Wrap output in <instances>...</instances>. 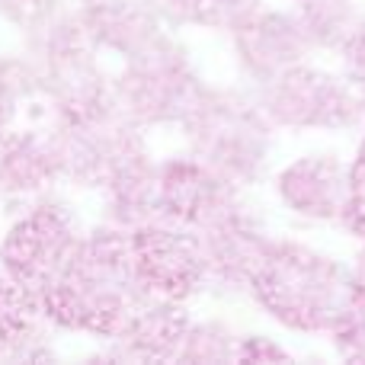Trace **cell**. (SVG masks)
<instances>
[{
    "instance_id": "obj_1",
    "label": "cell",
    "mask_w": 365,
    "mask_h": 365,
    "mask_svg": "<svg viewBox=\"0 0 365 365\" xmlns=\"http://www.w3.org/2000/svg\"><path fill=\"white\" fill-rule=\"evenodd\" d=\"M38 298L51 321L113 340L148 298L135 276L128 231L113 225L77 240L68 263L42 285Z\"/></svg>"
},
{
    "instance_id": "obj_2",
    "label": "cell",
    "mask_w": 365,
    "mask_h": 365,
    "mask_svg": "<svg viewBox=\"0 0 365 365\" xmlns=\"http://www.w3.org/2000/svg\"><path fill=\"white\" fill-rule=\"evenodd\" d=\"M356 266L298 237H272L253 272L247 295L279 327L327 336L349 302Z\"/></svg>"
},
{
    "instance_id": "obj_3",
    "label": "cell",
    "mask_w": 365,
    "mask_h": 365,
    "mask_svg": "<svg viewBox=\"0 0 365 365\" xmlns=\"http://www.w3.org/2000/svg\"><path fill=\"white\" fill-rule=\"evenodd\" d=\"M180 125L186 132L189 154H195L231 186L250 189L266 180L276 128L259 109L253 87L202 83Z\"/></svg>"
},
{
    "instance_id": "obj_4",
    "label": "cell",
    "mask_w": 365,
    "mask_h": 365,
    "mask_svg": "<svg viewBox=\"0 0 365 365\" xmlns=\"http://www.w3.org/2000/svg\"><path fill=\"white\" fill-rule=\"evenodd\" d=\"M257 100L276 132H353L365 125V96L340 68H321L311 58L257 87Z\"/></svg>"
},
{
    "instance_id": "obj_5",
    "label": "cell",
    "mask_w": 365,
    "mask_h": 365,
    "mask_svg": "<svg viewBox=\"0 0 365 365\" xmlns=\"http://www.w3.org/2000/svg\"><path fill=\"white\" fill-rule=\"evenodd\" d=\"M128 68L113 87V103L135 128L138 125H170L182 122L192 100L202 90L189 55L180 42L160 32L148 48L125 58Z\"/></svg>"
},
{
    "instance_id": "obj_6",
    "label": "cell",
    "mask_w": 365,
    "mask_h": 365,
    "mask_svg": "<svg viewBox=\"0 0 365 365\" xmlns=\"http://www.w3.org/2000/svg\"><path fill=\"white\" fill-rule=\"evenodd\" d=\"M132 266L148 298L182 302L208 289V269L192 227L154 218L128 231Z\"/></svg>"
},
{
    "instance_id": "obj_7",
    "label": "cell",
    "mask_w": 365,
    "mask_h": 365,
    "mask_svg": "<svg viewBox=\"0 0 365 365\" xmlns=\"http://www.w3.org/2000/svg\"><path fill=\"white\" fill-rule=\"evenodd\" d=\"M225 32L231 42L234 64L247 81V87L253 90L276 81L279 74L308 61L317 51L314 38L308 36L304 23L292 6L259 4L257 10L234 19Z\"/></svg>"
},
{
    "instance_id": "obj_8",
    "label": "cell",
    "mask_w": 365,
    "mask_h": 365,
    "mask_svg": "<svg viewBox=\"0 0 365 365\" xmlns=\"http://www.w3.org/2000/svg\"><path fill=\"white\" fill-rule=\"evenodd\" d=\"M199 244L208 269V289L227 292V295H247L253 272L269 247L272 234L266 221L247 205L244 192L221 208L212 221L199 227Z\"/></svg>"
},
{
    "instance_id": "obj_9",
    "label": "cell",
    "mask_w": 365,
    "mask_h": 365,
    "mask_svg": "<svg viewBox=\"0 0 365 365\" xmlns=\"http://www.w3.org/2000/svg\"><path fill=\"white\" fill-rule=\"evenodd\" d=\"M279 205L308 225H340L346 205V160L336 151H308L272 173Z\"/></svg>"
},
{
    "instance_id": "obj_10",
    "label": "cell",
    "mask_w": 365,
    "mask_h": 365,
    "mask_svg": "<svg viewBox=\"0 0 365 365\" xmlns=\"http://www.w3.org/2000/svg\"><path fill=\"white\" fill-rule=\"evenodd\" d=\"M74 221L61 208H36L26 221H19L4 244L6 272L26 285L29 292H42V285L68 263V257L77 247Z\"/></svg>"
},
{
    "instance_id": "obj_11",
    "label": "cell",
    "mask_w": 365,
    "mask_h": 365,
    "mask_svg": "<svg viewBox=\"0 0 365 365\" xmlns=\"http://www.w3.org/2000/svg\"><path fill=\"white\" fill-rule=\"evenodd\" d=\"M244 189L221 180L195 154H182L158 164V218L199 231Z\"/></svg>"
},
{
    "instance_id": "obj_12",
    "label": "cell",
    "mask_w": 365,
    "mask_h": 365,
    "mask_svg": "<svg viewBox=\"0 0 365 365\" xmlns=\"http://www.w3.org/2000/svg\"><path fill=\"white\" fill-rule=\"evenodd\" d=\"M192 317L186 314L182 302H164V298H145L128 324L113 336L125 359L164 362L173 359L182 346V336Z\"/></svg>"
},
{
    "instance_id": "obj_13",
    "label": "cell",
    "mask_w": 365,
    "mask_h": 365,
    "mask_svg": "<svg viewBox=\"0 0 365 365\" xmlns=\"http://www.w3.org/2000/svg\"><path fill=\"white\" fill-rule=\"evenodd\" d=\"M240 334L225 317H202L189 321L177 362H237Z\"/></svg>"
},
{
    "instance_id": "obj_14",
    "label": "cell",
    "mask_w": 365,
    "mask_h": 365,
    "mask_svg": "<svg viewBox=\"0 0 365 365\" xmlns=\"http://www.w3.org/2000/svg\"><path fill=\"white\" fill-rule=\"evenodd\" d=\"M292 10L298 13L317 48L334 51L359 13V0H292Z\"/></svg>"
},
{
    "instance_id": "obj_15",
    "label": "cell",
    "mask_w": 365,
    "mask_h": 365,
    "mask_svg": "<svg viewBox=\"0 0 365 365\" xmlns=\"http://www.w3.org/2000/svg\"><path fill=\"white\" fill-rule=\"evenodd\" d=\"M58 164V154L42 148L38 141H13L0 151V177L13 189H36Z\"/></svg>"
},
{
    "instance_id": "obj_16",
    "label": "cell",
    "mask_w": 365,
    "mask_h": 365,
    "mask_svg": "<svg viewBox=\"0 0 365 365\" xmlns=\"http://www.w3.org/2000/svg\"><path fill=\"white\" fill-rule=\"evenodd\" d=\"M327 343L346 362H365V276H356L349 302L336 324L330 327Z\"/></svg>"
},
{
    "instance_id": "obj_17",
    "label": "cell",
    "mask_w": 365,
    "mask_h": 365,
    "mask_svg": "<svg viewBox=\"0 0 365 365\" xmlns=\"http://www.w3.org/2000/svg\"><path fill=\"white\" fill-rule=\"evenodd\" d=\"M154 6L164 23L182 26V29H227L231 26L225 0H154Z\"/></svg>"
},
{
    "instance_id": "obj_18",
    "label": "cell",
    "mask_w": 365,
    "mask_h": 365,
    "mask_svg": "<svg viewBox=\"0 0 365 365\" xmlns=\"http://www.w3.org/2000/svg\"><path fill=\"white\" fill-rule=\"evenodd\" d=\"M340 227L356 240L365 237V125L353 160H346V205H343Z\"/></svg>"
},
{
    "instance_id": "obj_19",
    "label": "cell",
    "mask_w": 365,
    "mask_h": 365,
    "mask_svg": "<svg viewBox=\"0 0 365 365\" xmlns=\"http://www.w3.org/2000/svg\"><path fill=\"white\" fill-rule=\"evenodd\" d=\"M334 55H336V64H340V74L365 96V10L356 13L349 29L334 45Z\"/></svg>"
},
{
    "instance_id": "obj_20",
    "label": "cell",
    "mask_w": 365,
    "mask_h": 365,
    "mask_svg": "<svg viewBox=\"0 0 365 365\" xmlns=\"http://www.w3.org/2000/svg\"><path fill=\"white\" fill-rule=\"evenodd\" d=\"M237 362H295V353L285 346L282 340L266 334H240L237 346Z\"/></svg>"
},
{
    "instance_id": "obj_21",
    "label": "cell",
    "mask_w": 365,
    "mask_h": 365,
    "mask_svg": "<svg viewBox=\"0 0 365 365\" xmlns=\"http://www.w3.org/2000/svg\"><path fill=\"white\" fill-rule=\"evenodd\" d=\"M87 13H103V10H128V6H151L154 0H83Z\"/></svg>"
},
{
    "instance_id": "obj_22",
    "label": "cell",
    "mask_w": 365,
    "mask_h": 365,
    "mask_svg": "<svg viewBox=\"0 0 365 365\" xmlns=\"http://www.w3.org/2000/svg\"><path fill=\"white\" fill-rule=\"evenodd\" d=\"M259 4H263V0H225V6H227V16H231V23H234V19H240V16H244V13L257 10Z\"/></svg>"
},
{
    "instance_id": "obj_23",
    "label": "cell",
    "mask_w": 365,
    "mask_h": 365,
    "mask_svg": "<svg viewBox=\"0 0 365 365\" xmlns=\"http://www.w3.org/2000/svg\"><path fill=\"white\" fill-rule=\"evenodd\" d=\"M356 272L365 276V237L359 240V257H356Z\"/></svg>"
}]
</instances>
